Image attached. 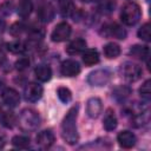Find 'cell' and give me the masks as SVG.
<instances>
[{
	"label": "cell",
	"instance_id": "cell-23",
	"mask_svg": "<svg viewBox=\"0 0 151 151\" xmlns=\"http://www.w3.org/2000/svg\"><path fill=\"white\" fill-rule=\"evenodd\" d=\"M1 122L2 125L7 129H11L17 123V117L13 114V112H5L1 114Z\"/></svg>",
	"mask_w": 151,
	"mask_h": 151
},
{
	"label": "cell",
	"instance_id": "cell-12",
	"mask_svg": "<svg viewBox=\"0 0 151 151\" xmlns=\"http://www.w3.org/2000/svg\"><path fill=\"white\" fill-rule=\"evenodd\" d=\"M4 103L9 107H15L20 101V96L14 88H5V91L1 94Z\"/></svg>",
	"mask_w": 151,
	"mask_h": 151
},
{
	"label": "cell",
	"instance_id": "cell-10",
	"mask_svg": "<svg viewBox=\"0 0 151 151\" xmlns=\"http://www.w3.org/2000/svg\"><path fill=\"white\" fill-rule=\"evenodd\" d=\"M54 143V134L52 133V131L50 130H44L41 132L38 133L37 136V145L42 149V150H46V149H50Z\"/></svg>",
	"mask_w": 151,
	"mask_h": 151
},
{
	"label": "cell",
	"instance_id": "cell-29",
	"mask_svg": "<svg viewBox=\"0 0 151 151\" xmlns=\"http://www.w3.org/2000/svg\"><path fill=\"white\" fill-rule=\"evenodd\" d=\"M116 7V1L114 0H104V2L100 5V11L103 13H111Z\"/></svg>",
	"mask_w": 151,
	"mask_h": 151
},
{
	"label": "cell",
	"instance_id": "cell-6",
	"mask_svg": "<svg viewBox=\"0 0 151 151\" xmlns=\"http://www.w3.org/2000/svg\"><path fill=\"white\" fill-rule=\"evenodd\" d=\"M71 26L63 21V22H59L54 29L52 31V34H51V39L55 42H61V41H65L70 35H71Z\"/></svg>",
	"mask_w": 151,
	"mask_h": 151
},
{
	"label": "cell",
	"instance_id": "cell-33",
	"mask_svg": "<svg viewBox=\"0 0 151 151\" xmlns=\"http://www.w3.org/2000/svg\"><path fill=\"white\" fill-rule=\"evenodd\" d=\"M11 11H12V2H9V1H6L0 6V13L4 15H8L11 13Z\"/></svg>",
	"mask_w": 151,
	"mask_h": 151
},
{
	"label": "cell",
	"instance_id": "cell-31",
	"mask_svg": "<svg viewBox=\"0 0 151 151\" xmlns=\"http://www.w3.org/2000/svg\"><path fill=\"white\" fill-rule=\"evenodd\" d=\"M28 66H29V60H28L27 58H20V59L15 63V67H17V70H19V71L26 70Z\"/></svg>",
	"mask_w": 151,
	"mask_h": 151
},
{
	"label": "cell",
	"instance_id": "cell-34",
	"mask_svg": "<svg viewBox=\"0 0 151 151\" xmlns=\"http://www.w3.org/2000/svg\"><path fill=\"white\" fill-rule=\"evenodd\" d=\"M42 35H44V33H42V31H40L39 28H38V29H37V28H34V29H32V31H31V33H29V37H31V39H33V40L41 39V38H42Z\"/></svg>",
	"mask_w": 151,
	"mask_h": 151
},
{
	"label": "cell",
	"instance_id": "cell-36",
	"mask_svg": "<svg viewBox=\"0 0 151 151\" xmlns=\"http://www.w3.org/2000/svg\"><path fill=\"white\" fill-rule=\"evenodd\" d=\"M5 88H6V86H5V84H4L2 81H0V96L2 94V92L5 91Z\"/></svg>",
	"mask_w": 151,
	"mask_h": 151
},
{
	"label": "cell",
	"instance_id": "cell-20",
	"mask_svg": "<svg viewBox=\"0 0 151 151\" xmlns=\"http://www.w3.org/2000/svg\"><path fill=\"white\" fill-rule=\"evenodd\" d=\"M104 54L109 59H114L120 54V47L116 42H107L104 46Z\"/></svg>",
	"mask_w": 151,
	"mask_h": 151
},
{
	"label": "cell",
	"instance_id": "cell-32",
	"mask_svg": "<svg viewBox=\"0 0 151 151\" xmlns=\"http://www.w3.org/2000/svg\"><path fill=\"white\" fill-rule=\"evenodd\" d=\"M22 28H24V26L21 25V24H19V22H15V24H13L12 26H11V28H9V32H11V34L12 35H14V37H18L21 32H22Z\"/></svg>",
	"mask_w": 151,
	"mask_h": 151
},
{
	"label": "cell",
	"instance_id": "cell-26",
	"mask_svg": "<svg viewBox=\"0 0 151 151\" xmlns=\"http://www.w3.org/2000/svg\"><path fill=\"white\" fill-rule=\"evenodd\" d=\"M57 94H58V98L63 101V103H68L71 99H72V93L71 91L65 87V86H60L58 90H57Z\"/></svg>",
	"mask_w": 151,
	"mask_h": 151
},
{
	"label": "cell",
	"instance_id": "cell-16",
	"mask_svg": "<svg viewBox=\"0 0 151 151\" xmlns=\"http://www.w3.org/2000/svg\"><path fill=\"white\" fill-rule=\"evenodd\" d=\"M106 29V34L110 37H114L117 39H125L126 38V32L123 27H120L118 24H110L107 26H105Z\"/></svg>",
	"mask_w": 151,
	"mask_h": 151
},
{
	"label": "cell",
	"instance_id": "cell-39",
	"mask_svg": "<svg viewBox=\"0 0 151 151\" xmlns=\"http://www.w3.org/2000/svg\"><path fill=\"white\" fill-rule=\"evenodd\" d=\"M0 116H1V107H0Z\"/></svg>",
	"mask_w": 151,
	"mask_h": 151
},
{
	"label": "cell",
	"instance_id": "cell-30",
	"mask_svg": "<svg viewBox=\"0 0 151 151\" xmlns=\"http://www.w3.org/2000/svg\"><path fill=\"white\" fill-rule=\"evenodd\" d=\"M74 11V7L72 5V2L70 1H65L64 5H61V14L64 17H67V15H71Z\"/></svg>",
	"mask_w": 151,
	"mask_h": 151
},
{
	"label": "cell",
	"instance_id": "cell-11",
	"mask_svg": "<svg viewBox=\"0 0 151 151\" xmlns=\"http://www.w3.org/2000/svg\"><path fill=\"white\" fill-rule=\"evenodd\" d=\"M117 142L123 149H131L132 146H134L137 139H136V136L131 131L125 130V131H122L118 133Z\"/></svg>",
	"mask_w": 151,
	"mask_h": 151
},
{
	"label": "cell",
	"instance_id": "cell-28",
	"mask_svg": "<svg viewBox=\"0 0 151 151\" xmlns=\"http://www.w3.org/2000/svg\"><path fill=\"white\" fill-rule=\"evenodd\" d=\"M139 93H140V97L145 100H149L150 97H151V90H150V80L147 79L139 88Z\"/></svg>",
	"mask_w": 151,
	"mask_h": 151
},
{
	"label": "cell",
	"instance_id": "cell-5",
	"mask_svg": "<svg viewBox=\"0 0 151 151\" xmlns=\"http://www.w3.org/2000/svg\"><path fill=\"white\" fill-rule=\"evenodd\" d=\"M111 79V73L107 70H96L88 74V83L92 86H104Z\"/></svg>",
	"mask_w": 151,
	"mask_h": 151
},
{
	"label": "cell",
	"instance_id": "cell-13",
	"mask_svg": "<svg viewBox=\"0 0 151 151\" xmlns=\"http://www.w3.org/2000/svg\"><path fill=\"white\" fill-rule=\"evenodd\" d=\"M54 8L51 4H45L38 9V17L42 22H50L54 18Z\"/></svg>",
	"mask_w": 151,
	"mask_h": 151
},
{
	"label": "cell",
	"instance_id": "cell-1",
	"mask_svg": "<svg viewBox=\"0 0 151 151\" xmlns=\"http://www.w3.org/2000/svg\"><path fill=\"white\" fill-rule=\"evenodd\" d=\"M77 114H78V106H73L66 113L61 123V136L66 140L67 144L73 145L78 142L79 134L77 130Z\"/></svg>",
	"mask_w": 151,
	"mask_h": 151
},
{
	"label": "cell",
	"instance_id": "cell-27",
	"mask_svg": "<svg viewBox=\"0 0 151 151\" xmlns=\"http://www.w3.org/2000/svg\"><path fill=\"white\" fill-rule=\"evenodd\" d=\"M138 37L144 41H150L151 39V32H150V24L145 22L139 29H138Z\"/></svg>",
	"mask_w": 151,
	"mask_h": 151
},
{
	"label": "cell",
	"instance_id": "cell-7",
	"mask_svg": "<svg viewBox=\"0 0 151 151\" xmlns=\"http://www.w3.org/2000/svg\"><path fill=\"white\" fill-rule=\"evenodd\" d=\"M42 87L41 85H39L38 83H28L24 90V94L26 100L28 101H38L41 97H42Z\"/></svg>",
	"mask_w": 151,
	"mask_h": 151
},
{
	"label": "cell",
	"instance_id": "cell-18",
	"mask_svg": "<svg viewBox=\"0 0 151 151\" xmlns=\"http://www.w3.org/2000/svg\"><path fill=\"white\" fill-rule=\"evenodd\" d=\"M34 74L40 81H48L52 77V70L47 65H39L34 70Z\"/></svg>",
	"mask_w": 151,
	"mask_h": 151
},
{
	"label": "cell",
	"instance_id": "cell-25",
	"mask_svg": "<svg viewBox=\"0 0 151 151\" xmlns=\"http://www.w3.org/2000/svg\"><path fill=\"white\" fill-rule=\"evenodd\" d=\"M7 48L9 52L14 53V54H19V53H22L25 51V44L20 40H15V41H12L9 44H7Z\"/></svg>",
	"mask_w": 151,
	"mask_h": 151
},
{
	"label": "cell",
	"instance_id": "cell-35",
	"mask_svg": "<svg viewBox=\"0 0 151 151\" xmlns=\"http://www.w3.org/2000/svg\"><path fill=\"white\" fill-rule=\"evenodd\" d=\"M5 61H6V57H5V54L0 51V66H2Z\"/></svg>",
	"mask_w": 151,
	"mask_h": 151
},
{
	"label": "cell",
	"instance_id": "cell-37",
	"mask_svg": "<svg viewBox=\"0 0 151 151\" xmlns=\"http://www.w3.org/2000/svg\"><path fill=\"white\" fill-rule=\"evenodd\" d=\"M4 28H5V22L2 20H0V33L4 31Z\"/></svg>",
	"mask_w": 151,
	"mask_h": 151
},
{
	"label": "cell",
	"instance_id": "cell-19",
	"mask_svg": "<svg viewBox=\"0 0 151 151\" xmlns=\"http://www.w3.org/2000/svg\"><path fill=\"white\" fill-rule=\"evenodd\" d=\"M33 9L32 0H19L18 4V14L21 18H27Z\"/></svg>",
	"mask_w": 151,
	"mask_h": 151
},
{
	"label": "cell",
	"instance_id": "cell-38",
	"mask_svg": "<svg viewBox=\"0 0 151 151\" xmlns=\"http://www.w3.org/2000/svg\"><path fill=\"white\" fill-rule=\"evenodd\" d=\"M83 2H94V1H98V0H81Z\"/></svg>",
	"mask_w": 151,
	"mask_h": 151
},
{
	"label": "cell",
	"instance_id": "cell-21",
	"mask_svg": "<svg viewBox=\"0 0 151 151\" xmlns=\"http://www.w3.org/2000/svg\"><path fill=\"white\" fill-rule=\"evenodd\" d=\"M150 50L147 46H142V45H134L130 48V54L137 59H145L149 57Z\"/></svg>",
	"mask_w": 151,
	"mask_h": 151
},
{
	"label": "cell",
	"instance_id": "cell-4",
	"mask_svg": "<svg viewBox=\"0 0 151 151\" xmlns=\"http://www.w3.org/2000/svg\"><path fill=\"white\" fill-rule=\"evenodd\" d=\"M120 73L122 76L124 77L125 80L130 81V83H133V81H137L140 77H142V68L140 66H138L137 64H133V63H125L124 65H122V68H120Z\"/></svg>",
	"mask_w": 151,
	"mask_h": 151
},
{
	"label": "cell",
	"instance_id": "cell-17",
	"mask_svg": "<svg viewBox=\"0 0 151 151\" xmlns=\"http://www.w3.org/2000/svg\"><path fill=\"white\" fill-rule=\"evenodd\" d=\"M83 61L86 66L96 65L99 61V53L94 48H87L83 53Z\"/></svg>",
	"mask_w": 151,
	"mask_h": 151
},
{
	"label": "cell",
	"instance_id": "cell-22",
	"mask_svg": "<svg viewBox=\"0 0 151 151\" xmlns=\"http://www.w3.org/2000/svg\"><path fill=\"white\" fill-rule=\"evenodd\" d=\"M12 144L18 149H27L29 146V138L26 136H14L12 139Z\"/></svg>",
	"mask_w": 151,
	"mask_h": 151
},
{
	"label": "cell",
	"instance_id": "cell-24",
	"mask_svg": "<svg viewBox=\"0 0 151 151\" xmlns=\"http://www.w3.org/2000/svg\"><path fill=\"white\" fill-rule=\"evenodd\" d=\"M130 93H131V90L127 86H118L113 91V97L117 100H124L130 96Z\"/></svg>",
	"mask_w": 151,
	"mask_h": 151
},
{
	"label": "cell",
	"instance_id": "cell-2",
	"mask_svg": "<svg viewBox=\"0 0 151 151\" xmlns=\"http://www.w3.org/2000/svg\"><path fill=\"white\" fill-rule=\"evenodd\" d=\"M142 15V11L138 4L130 1L127 4H125L122 8L120 12V19L123 21V24L127 25V26H133L136 25Z\"/></svg>",
	"mask_w": 151,
	"mask_h": 151
},
{
	"label": "cell",
	"instance_id": "cell-9",
	"mask_svg": "<svg viewBox=\"0 0 151 151\" xmlns=\"http://www.w3.org/2000/svg\"><path fill=\"white\" fill-rule=\"evenodd\" d=\"M103 110L101 100L97 97H92L86 103V113L90 118H97Z\"/></svg>",
	"mask_w": 151,
	"mask_h": 151
},
{
	"label": "cell",
	"instance_id": "cell-14",
	"mask_svg": "<svg viewBox=\"0 0 151 151\" xmlns=\"http://www.w3.org/2000/svg\"><path fill=\"white\" fill-rule=\"evenodd\" d=\"M85 48H86V41L81 38H78V39L72 40L68 44V46L66 47V52L71 55H74V54H79Z\"/></svg>",
	"mask_w": 151,
	"mask_h": 151
},
{
	"label": "cell",
	"instance_id": "cell-15",
	"mask_svg": "<svg viewBox=\"0 0 151 151\" xmlns=\"http://www.w3.org/2000/svg\"><path fill=\"white\" fill-rule=\"evenodd\" d=\"M103 125L106 131H112L117 127V117L111 109L106 110L104 114V119H103Z\"/></svg>",
	"mask_w": 151,
	"mask_h": 151
},
{
	"label": "cell",
	"instance_id": "cell-3",
	"mask_svg": "<svg viewBox=\"0 0 151 151\" xmlns=\"http://www.w3.org/2000/svg\"><path fill=\"white\" fill-rule=\"evenodd\" d=\"M19 125L24 131H34L40 124V117L37 111L25 109L19 116Z\"/></svg>",
	"mask_w": 151,
	"mask_h": 151
},
{
	"label": "cell",
	"instance_id": "cell-8",
	"mask_svg": "<svg viewBox=\"0 0 151 151\" xmlns=\"http://www.w3.org/2000/svg\"><path fill=\"white\" fill-rule=\"evenodd\" d=\"M80 72L79 63L73 59H67L61 63L60 66V73L64 77H76Z\"/></svg>",
	"mask_w": 151,
	"mask_h": 151
}]
</instances>
